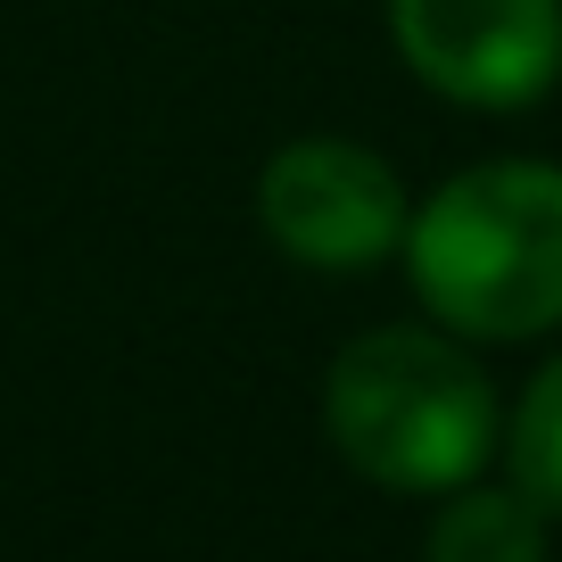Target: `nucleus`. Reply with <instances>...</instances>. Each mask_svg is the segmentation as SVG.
Masks as SVG:
<instances>
[{
  "mask_svg": "<svg viewBox=\"0 0 562 562\" xmlns=\"http://www.w3.org/2000/svg\"><path fill=\"white\" fill-rule=\"evenodd\" d=\"M405 273L463 339H538L562 323V166H463L414 207Z\"/></svg>",
  "mask_w": 562,
  "mask_h": 562,
  "instance_id": "obj_1",
  "label": "nucleus"
},
{
  "mask_svg": "<svg viewBox=\"0 0 562 562\" xmlns=\"http://www.w3.org/2000/svg\"><path fill=\"white\" fill-rule=\"evenodd\" d=\"M323 430L389 496H447L480 480V463L505 447L488 372L456 339L414 331V323H389L339 348L323 381Z\"/></svg>",
  "mask_w": 562,
  "mask_h": 562,
  "instance_id": "obj_2",
  "label": "nucleus"
},
{
  "mask_svg": "<svg viewBox=\"0 0 562 562\" xmlns=\"http://www.w3.org/2000/svg\"><path fill=\"white\" fill-rule=\"evenodd\" d=\"M257 224L315 273H364L405 248V182L364 140H290L257 175Z\"/></svg>",
  "mask_w": 562,
  "mask_h": 562,
  "instance_id": "obj_3",
  "label": "nucleus"
},
{
  "mask_svg": "<svg viewBox=\"0 0 562 562\" xmlns=\"http://www.w3.org/2000/svg\"><path fill=\"white\" fill-rule=\"evenodd\" d=\"M389 42L439 100L513 116L562 75V0H389Z\"/></svg>",
  "mask_w": 562,
  "mask_h": 562,
  "instance_id": "obj_4",
  "label": "nucleus"
},
{
  "mask_svg": "<svg viewBox=\"0 0 562 562\" xmlns=\"http://www.w3.org/2000/svg\"><path fill=\"white\" fill-rule=\"evenodd\" d=\"M430 562H546V513L529 505L521 488H463L439 496L430 513V538H422Z\"/></svg>",
  "mask_w": 562,
  "mask_h": 562,
  "instance_id": "obj_5",
  "label": "nucleus"
},
{
  "mask_svg": "<svg viewBox=\"0 0 562 562\" xmlns=\"http://www.w3.org/2000/svg\"><path fill=\"white\" fill-rule=\"evenodd\" d=\"M505 463H513V488H521L546 521H562V356L521 389V405H513Z\"/></svg>",
  "mask_w": 562,
  "mask_h": 562,
  "instance_id": "obj_6",
  "label": "nucleus"
}]
</instances>
